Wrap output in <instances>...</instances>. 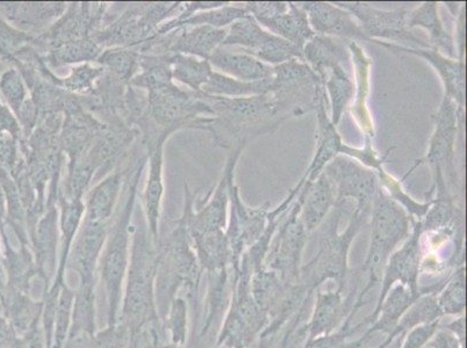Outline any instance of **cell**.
<instances>
[{"mask_svg": "<svg viewBox=\"0 0 467 348\" xmlns=\"http://www.w3.org/2000/svg\"><path fill=\"white\" fill-rule=\"evenodd\" d=\"M108 235L105 223H92L85 220L82 232L76 241L72 261L75 269L82 275L85 283H90L98 257L103 250Z\"/></svg>", "mask_w": 467, "mask_h": 348, "instance_id": "484cf974", "label": "cell"}, {"mask_svg": "<svg viewBox=\"0 0 467 348\" xmlns=\"http://www.w3.org/2000/svg\"><path fill=\"white\" fill-rule=\"evenodd\" d=\"M146 240L137 236L135 241L133 267L130 271L129 292H127L125 313L131 324L143 321L150 309L151 258L146 248Z\"/></svg>", "mask_w": 467, "mask_h": 348, "instance_id": "e0dca14e", "label": "cell"}, {"mask_svg": "<svg viewBox=\"0 0 467 348\" xmlns=\"http://www.w3.org/2000/svg\"><path fill=\"white\" fill-rule=\"evenodd\" d=\"M202 92L210 96L227 97L262 96L271 92V78L247 83L213 71L211 78L203 85Z\"/></svg>", "mask_w": 467, "mask_h": 348, "instance_id": "d6a6232c", "label": "cell"}, {"mask_svg": "<svg viewBox=\"0 0 467 348\" xmlns=\"http://www.w3.org/2000/svg\"><path fill=\"white\" fill-rule=\"evenodd\" d=\"M351 335H354L351 333V325L342 324L341 328L333 333L306 342L303 348H363L368 343L363 337L358 341L349 342L348 339Z\"/></svg>", "mask_w": 467, "mask_h": 348, "instance_id": "ee69618b", "label": "cell"}, {"mask_svg": "<svg viewBox=\"0 0 467 348\" xmlns=\"http://www.w3.org/2000/svg\"><path fill=\"white\" fill-rule=\"evenodd\" d=\"M411 227L413 228H411L409 239L403 241L400 249L390 254L388 264L385 266L375 310L380 307L390 288L396 286L397 283L405 284L416 294L434 292L431 286L424 288L419 286L420 271H421L422 266L421 237L423 232L420 220L413 219Z\"/></svg>", "mask_w": 467, "mask_h": 348, "instance_id": "30bf717a", "label": "cell"}, {"mask_svg": "<svg viewBox=\"0 0 467 348\" xmlns=\"http://www.w3.org/2000/svg\"><path fill=\"white\" fill-rule=\"evenodd\" d=\"M348 49L352 55L356 72V97L355 105L352 107L355 120L358 122L360 130L363 131L365 138H375V125H373L370 110L368 108V97L370 93V67L371 58L364 52L358 42H347Z\"/></svg>", "mask_w": 467, "mask_h": 348, "instance_id": "ffe728a7", "label": "cell"}, {"mask_svg": "<svg viewBox=\"0 0 467 348\" xmlns=\"http://www.w3.org/2000/svg\"><path fill=\"white\" fill-rule=\"evenodd\" d=\"M337 190L335 205H343L348 198L354 199L356 207L372 210V201L381 189L376 171L363 167L348 156H337L324 169Z\"/></svg>", "mask_w": 467, "mask_h": 348, "instance_id": "9c48e42d", "label": "cell"}, {"mask_svg": "<svg viewBox=\"0 0 467 348\" xmlns=\"http://www.w3.org/2000/svg\"><path fill=\"white\" fill-rule=\"evenodd\" d=\"M462 121H464V113L458 109L457 105L450 97L444 96L435 116V130L429 144L428 154L415 164L410 172L424 161L431 165L432 173L436 171L443 173L448 188L457 186L454 146H456L458 127L462 126ZM410 172L407 173V176H410Z\"/></svg>", "mask_w": 467, "mask_h": 348, "instance_id": "ba28073f", "label": "cell"}, {"mask_svg": "<svg viewBox=\"0 0 467 348\" xmlns=\"http://www.w3.org/2000/svg\"><path fill=\"white\" fill-rule=\"evenodd\" d=\"M201 96L213 117H203L199 129L210 131L221 148H234L258 136L275 133L286 121L280 116L271 93L227 97L201 92Z\"/></svg>", "mask_w": 467, "mask_h": 348, "instance_id": "6da1fadb", "label": "cell"}, {"mask_svg": "<svg viewBox=\"0 0 467 348\" xmlns=\"http://www.w3.org/2000/svg\"><path fill=\"white\" fill-rule=\"evenodd\" d=\"M245 142L237 144L233 148L232 154L229 155L226 168L223 169V178L219 185L214 189L213 197L207 205L202 208L197 214L186 216V222H189V228L192 233L210 232L223 230L227 223V207L231 200V188L235 177V168L242 151L245 147Z\"/></svg>", "mask_w": 467, "mask_h": 348, "instance_id": "7c38bea8", "label": "cell"}, {"mask_svg": "<svg viewBox=\"0 0 467 348\" xmlns=\"http://www.w3.org/2000/svg\"><path fill=\"white\" fill-rule=\"evenodd\" d=\"M389 152L385 156H379L375 148H373L372 138H365L364 148H352L347 146V144H343L341 148V154L358 160L363 167L371 169L376 172L384 168V161L386 157L389 156Z\"/></svg>", "mask_w": 467, "mask_h": 348, "instance_id": "f6af8a7d", "label": "cell"}, {"mask_svg": "<svg viewBox=\"0 0 467 348\" xmlns=\"http://www.w3.org/2000/svg\"><path fill=\"white\" fill-rule=\"evenodd\" d=\"M169 348H172V347H169Z\"/></svg>", "mask_w": 467, "mask_h": 348, "instance_id": "11a10c76", "label": "cell"}, {"mask_svg": "<svg viewBox=\"0 0 467 348\" xmlns=\"http://www.w3.org/2000/svg\"><path fill=\"white\" fill-rule=\"evenodd\" d=\"M3 91L5 93L8 101L14 106V108L19 110L23 105L26 91H25L24 84L21 82L18 72L12 70L3 78Z\"/></svg>", "mask_w": 467, "mask_h": 348, "instance_id": "7dc6e473", "label": "cell"}, {"mask_svg": "<svg viewBox=\"0 0 467 348\" xmlns=\"http://www.w3.org/2000/svg\"><path fill=\"white\" fill-rule=\"evenodd\" d=\"M127 331L110 328L98 335L92 348H127Z\"/></svg>", "mask_w": 467, "mask_h": 348, "instance_id": "681fc988", "label": "cell"}, {"mask_svg": "<svg viewBox=\"0 0 467 348\" xmlns=\"http://www.w3.org/2000/svg\"><path fill=\"white\" fill-rule=\"evenodd\" d=\"M208 62L216 69L223 71V75L241 82H261L270 79L274 75V67L265 65L248 54L231 53L221 46L212 54Z\"/></svg>", "mask_w": 467, "mask_h": 348, "instance_id": "44dd1931", "label": "cell"}, {"mask_svg": "<svg viewBox=\"0 0 467 348\" xmlns=\"http://www.w3.org/2000/svg\"><path fill=\"white\" fill-rule=\"evenodd\" d=\"M359 282L352 283V291L344 297L346 290L337 288L334 292H317L316 305L311 320L306 322L305 329L307 341H313L321 335L335 333L347 318H350L352 308L358 296Z\"/></svg>", "mask_w": 467, "mask_h": 348, "instance_id": "4fadbf2b", "label": "cell"}, {"mask_svg": "<svg viewBox=\"0 0 467 348\" xmlns=\"http://www.w3.org/2000/svg\"><path fill=\"white\" fill-rule=\"evenodd\" d=\"M270 93L286 120L316 110L318 101L327 96L325 83L298 58L274 67Z\"/></svg>", "mask_w": 467, "mask_h": 348, "instance_id": "277c9868", "label": "cell"}, {"mask_svg": "<svg viewBox=\"0 0 467 348\" xmlns=\"http://www.w3.org/2000/svg\"><path fill=\"white\" fill-rule=\"evenodd\" d=\"M247 15H249V14L244 6L231 5V3H229L228 5L215 8V10L199 12V14L190 16L189 19L182 21L180 24L173 25V26L164 29L162 32L157 33V36H162V34L189 26H211L223 29V27L236 23L237 20L244 19Z\"/></svg>", "mask_w": 467, "mask_h": 348, "instance_id": "d590c367", "label": "cell"}, {"mask_svg": "<svg viewBox=\"0 0 467 348\" xmlns=\"http://www.w3.org/2000/svg\"><path fill=\"white\" fill-rule=\"evenodd\" d=\"M349 49L347 45L335 37L326 36H314L305 45L303 56L306 65L316 72L322 82L326 83L329 71L333 67L342 66L344 61L349 59Z\"/></svg>", "mask_w": 467, "mask_h": 348, "instance_id": "7402d4cb", "label": "cell"}, {"mask_svg": "<svg viewBox=\"0 0 467 348\" xmlns=\"http://www.w3.org/2000/svg\"><path fill=\"white\" fill-rule=\"evenodd\" d=\"M441 328V321L431 322V324L418 326L405 335L401 348H422L431 341L432 335Z\"/></svg>", "mask_w": 467, "mask_h": 348, "instance_id": "c3c4849f", "label": "cell"}, {"mask_svg": "<svg viewBox=\"0 0 467 348\" xmlns=\"http://www.w3.org/2000/svg\"><path fill=\"white\" fill-rule=\"evenodd\" d=\"M59 202H61L62 208L61 228L63 232V252L58 278L62 279L67 253H69L70 245L72 241H74L75 232L78 231L80 220H82L85 206L80 199L67 200L65 197H61L59 198Z\"/></svg>", "mask_w": 467, "mask_h": 348, "instance_id": "74e56055", "label": "cell"}, {"mask_svg": "<svg viewBox=\"0 0 467 348\" xmlns=\"http://www.w3.org/2000/svg\"><path fill=\"white\" fill-rule=\"evenodd\" d=\"M343 10L349 12L352 16L359 21V26L363 29L368 39H386L398 42V46L411 49H431L426 44L411 33L409 27L410 11L405 7L396 8L392 11L379 10L367 3H334Z\"/></svg>", "mask_w": 467, "mask_h": 348, "instance_id": "52a82bcc", "label": "cell"}, {"mask_svg": "<svg viewBox=\"0 0 467 348\" xmlns=\"http://www.w3.org/2000/svg\"><path fill=\"white\" fill-rule=\"evenodd\" d=\"M429 348H462L460 342L448 330L439 329L432 335L431 341L428 342Z\"/></svg>", "mask_w": 467, "mask_h": 348, "instance_id": "816d5d0a", "label": "cell"}, {"mask_svg": "<svg viewBox=\"0 0 467 348\" xmlns=\"http://www.w3.org/2000/svg\"><path fill=\"white\" fill-rule=\"evenodd\" d=\"M172 333L175 342H184L185 333V305L182 301H176L175 308L172 310L171 316Z\"/></svg>", "mask_w": 467, "mask_h": 348, "instance_id": "f907efd6", "label": "cell"}, {"mask_svg": "<svg viewBox=\"0 0 467 348\" xmlns=\"http://www.w3.org/2000/svg\"><path fill=\"white\" fill-rule=\"evenodd\" d=\"M74 292L63 288L57 297V310H55V348H61L66 341L67 328H69L72 304H74Z\"/></svg>", "mask_w": 467, "mask_h": 348, "instance_id": "7bdbcfd3", "label": "cell"}, {"mask_svg": "<svg viewBox=\"0 0 467 348\" xmlns=\"http://www.w3.org/2000/svg\"><path fill=\"white\" fill-rule=\"evenodd\" d=\"M377 174L378 178H379L381 188L410 214L411 219L421 220L426 216L429 208L431 206V200L423 203L415 201L402 189L401 182L386 172L384 168L377 171Z\"/></svg>", "mask_w": 467, "mask_h": 348, "instance_id": "ab89813d", "label": "cell"}, {"mask_svg": "<svg viewBox=\"0 0 467 348\" xmlns=\"http://www.w3.org/2000/svg\"><path fill=\"white\" fill-rule=\"evenodd\" d=\"M300 211L301 201L296 199L290 213L275 233L265 261V269L275 271L284 282L290 284L300 283L301 259L308 240Z\"/></svg>", "mask_w": 467, "mask_h": 348, "instance_id": "5b68a950", "label": "cell"}, {"mask_svg": "<svg viewBox=\"0 0 467 348\" xmlns=\"http://www.w3.org/2000/svg\"><path fill=\"white\" fill-rule=\"evenodd\" d=\"M342 214L343 205H335L333 213L330 214L321 232L320 245L316 257L307 264L301 266L300 282L313 294L321 284L329 280L337 282V288L347 290L349 277L348 254L352 241L370 220L371 210L356 207L346 231L339 233L338 224Z\"/></svg>", "mask_w": 467, "mask_h": 348, "instance_id": "7a4b0ae2", "label": "cell"}, {"mask_svg": "<svg viewBox=\"0 0 467 348\" xmlns=\"http://www.w3.org/2000/svg\"><path fill=\"white\" fill-rule=\"evenodd\" d=\"M409 27H422L429 33L432 49L441 50L449 58H457L452 36L444 28L439 14V3L426 2L409 15Z\"/></svg>", "mask_w": 467, "mask_h": 348, "instance_id": "4316f807", "label": "cell"}, {"mask_svg": "<svg viewBox=\"0 0 467 348\" xmlns=\"http://www.w3.org/2000/svg\"><path fill=\"white\" fill-rule=\"evenodd\" d=\"M140 54L127 48H112L105 50L97 62L103 66L104 69H109L121 82L131 79L134 72L140 67Z\"/></svg>", "mask_w": 467, "mask_h": 348, "instance_id": "f35d334b", "label": "cell"}, {"mask_svg": "<svg viewBox=\"0 0 467 348\" xmlns=\"http://www.w3.org/2000/svg\"><path fill=\"white\" fill-rule=\"evenodd\" d=\"M325 88L328 92L330 100V120L335 126H337L341 121L343 113L346 112L348 105L354 97V83L348 76L346 69L342 66H337L329 71Z\"/></svg>", "mask_w": 467, "mask_h": 348, "instance_id": "e575fe53", "label": "cell"}, {"mask_svg": "<svg viewBox=\"0 0 467 348\" xmlns=\"http://www.w3.org/2000/svg\"><path fill=\"white\" fill-rule=\"evenodd\" d=\"M231 223L226 232L231 245L234 270H240L242 254L256 243L267 226L270 203L260 208H249L241 200L239 188L233 182L231 188Z\"/></svg>", "mask_w": 467, "mask_h": 348, "instance_id": "8fae6325", "label": "cell"}, {"mask_svg": "<svg viewBox=\"0 0 467 348\" xmlns=\"http://www.w3.org/2000/svg\"><path fill=\"white\" fill-rule=\"evenodd\" d=\"M441 317H443V312H441L439 302H437V294L428 292V294L420 296L403 313L396 330L389 337H392L394 341L399 337L403 338L410 331L418 328V326L441 321Z\"/></svg>", "mask_w": 467, "mask_h": 348, "instance_id": "f546056e", "label": "cell"}, {"mask_svg": "<svg viewBox=\"0 0 467 348\" xmlns=\"http://www.w3.org/2000/svg\"><path fill=\"white\" fill-rule=\"evenodd\" d=\"M104 70L103 67H93L90 65H84L72 69L71 75L66 79H58L52 76V80L61 88H67L72 92H83L92 90L93 83L98 77L103 76Z\"/></svg>", "mask_w": 467, "mask_h": 348, "instance_id": "b9f144b4", "label": "cell"}, {"mask_svg": "<svg viewBox=\"0 0 467 348\" xmlns=\"http://www.w3.org/2000/svg\"><path fill=\"white\" fill-rule=\"evenodd\" d=\"M445 330H448L449 333H451L454 337L457 338V341L460 342L462 348H466V317L465 315H462L457 320L449 322V324L444 326Z\"/></svg>", "mask_w": 467, "mask_h": 348, "instance_id": "f5cc1de1", "label": "cell"}, {"mask_svg": "<svg viewBox=\"0 0 467 348\" xmlns=\"http://www.w3.org/2000/svg\"><path fill=\"white\" fill-rule=\"evenodd\" d=\"M244 6L256 21L273 19L288 11V3L286 2H247L244 4Z\"/></svg>", "mask_w": 467, "mask_h": 348, "instance_id": "bcb514c9", "label": "cell"}, {"mask_svg": "<svg viewBox=\"0 0 467 348\" xmlns=\"http://www.w3.org/2000/svg\"><path fill=\"white\" fill-rule=\"evenodd\" d=\"M146 159L141 161L138 171L135 172L133 180H131L129 199H127L125 210H122L114 228L113 235L110 237L108 246L103 253L101 261V275H103L106 288H108L110 305V315L112 322L116 316L120 299V291L122 279H124L127 262H129V243H130V222L131 211H133L135 195H137L140 178L143 171Z\"/></svg>", "mask_w": 467, "mask_h": 348, "instance_id": "8992f818", "label": "cell"}, {"mask_svg": "<svg viewBox=\"0 0 467 348\" xmlns=\"http://www.w3.org/2000/svg\"><path fill=\"white\" fill-rule=\"evenodd\" d=\"M301 201L300 219L307 232L316 230L324 222L337 202V190L324 172L312 184L304 185L298 197Z\"/></svg>", "mask_w": 467, "mask_h": 348, "instance_id": "d6986e66", "label": "cell"}, {"mask_svg": "<svg viewBox=\"0 0 467 348\" xmlns=\"http://www.w3.org/2000/svg\"><path fill=\"white\" fill-rule=\"evenodd\" d=\"M298 5L307 14L309 25L317 36L338 37L347 42L367 41L370 39L349 12L326 2H303Z\"/></svg>", "mask_w": 467, "mask_h": 348, "instance_id": "2e32d148", "label": "cell"}, {"mask_svg": "<svg viewBox=\"0 0 467 348\" xmlns=\"http://www.w3.org/2000/svg\"><path fill=\"white\" fill-rule=\"evenodd\" d=\"M171 130L164 131L159 138L156 139L154 147L150 150V177H148L146 189H144L143 200L144 210L148 223H150V231L154 240L157 237V223H159L161 202H162L164 185H163V147L165 139Z\"/></svg>", "mask_w": 467, "mask_h": 348, "instance_id": "603a6c76", "label": "cell"}, {"mask_svg": "<svg viewBox=\"0 0 467 348\" xmlns=\"http://www.w3.org/2000/svg\"><path fill=\"white\" fill-rule=\"evenodd\" d=\"M57 211L55 208L39 222L36 229L37 261L41 267L52 262L57 250Z\"/></svg>", "mask_w": 467, "mask_h": 348, "instance_id": "60d3db41", "label": "cell"}, {"mask_svg": "<svg viewBox=\"0 0 467 348\" xmlns=\"http://www.w3.org/2000/svg\"><path fill=\"white\" fill-rule=\"evenodd\" d=\"M257 23L269 29L274 36L290 42L301 52L305 45L316 36L309 25L307 14L298 4L292 2L288 3L286 14L275 16L273 19L257 21Z\"/></svg>", "mask_w": 467, "mask_h": 348, "instance_id": "cb8c5ba5", "label": "cell"}, {"mask_svg": "<svg viewBox=\"0 0 467 348\" xmlns=\"http://www.w3.org/2000/svg\"><path fill=\"white\" fill-rule=\"evenodd\" d=\"M227 33L224 29L211 26H197L181 33L180 36L175 33L169 52L198 56L208 61L212 54L223 46Z\"/></svg>", "mask_w": 467, "mask_h": 348, "instance_id": "d4e9b609", "label": "cell"}, {"mask_svg": "<svg viewBox=\"0 0 467 348\" xmlns=\"http://www.w3.org/2000/svg\"><path fill=\"white\" fill-rule=\"evenodd\" d=\"M172 78L188 85L191 90L202 92L203 85L211 78L213 70L206 59H198L189 55H169Z\"/></svg>", "mask_w": 467, "mask_h": 348, "instance_id": "1f68e13d", "label": "cell"}, {"mask_svg": "<svg viewBox=\"0 0 467 348\" xmlns=\"http://www.w3.org/2000/svg\"><path fill=\"white\" fill-rule=\"evenodd\" d=\"M317 148L314 154L311 164L301 178L299 184L295 189L290 190L286 202L291 205L296 201L298 197L301 188L304 185L312 184L313 181L317 179V177L324 172L327 165L331 160L341 154L343 146L341 136L337 133V126L331 122L328 114H327V96L322 97L317 106Z\"/></svg>", "mask_w": 467, "mask_h": 348, "instance_id": "5bb4252c", "label": "cell"}, {"mask_svg": "<svg viewBox=\"0 0 467 348\" xmlns=\"http://www.w3.org/2000/svg\"><path fill=\"white\" fill-rule=\"evenodd\" d=\"M372 44L383 46L393 53H406L427 59L435 67L444 85V96L450 97L462 113H465V59H453L444 56L436 49H411L380 40H372Z\"/></svg>", "mask_w": 467, "mask_h": 348, "instance_id": "9a60e30c", "label": "cell"}, {"mask_svg": "<svg viewBox=\"0 0 467 348\" xmlns=\"http://www.w3.org/2000/svg\"><path fill=\"white\" fill-rule=\"evenodd\" d=\"M122 181V172L117 171L109 174L103 181L93 188L88 194L87 207V216L85 220L92 223H105L112 216L114 206L120 194Z\"/></svg>", "mask_w": 467, "mask_h": 348, "instance_id": "83f0119b", "label": "cell"}, {"mask_svg": "<svg viewBox=\"0 0 467 348\" xmlns=\"http://www.w3.org/2000/svg\"><path fill=\"white\" fill-rule=\"evenodd\" d=\"M192 237L203 269L223 271L229 262L232 264L233 254L226 232L216 230L192 233Z\"/></svg>", "mask_w": 467, "mask_h": 348, "instance_id": "f1b7e54d", "label": "cell"}, {"mask_svg": "<svg viewBox=\"0 0 467 348\" xmlns=\"http://www.w3.org/2000/svg\"><path fill=\"white\" fill-rule=\"evenodd\" d=\"M393 342L394 339L392 337H388L383 343H380V345H378L376 348H388Z\"/></svg>", "mask_w": 467, "mask_h": 348, "instance_id": "db71d44e", "label": "cell"}, {"mask_svg": "<svg viewBox=\"0 0 467 348\" xmlns=\"http://www.w3.org/2000/svg\"><path fill=\"white\" fill-rule=\"evenodd\" d=\"M443 316L445 315H464L466 312V270L465 262L454 267L451 274L437 294Z\"/></svg>", "mask_w": 467, "mask_h": 348, "instance_id": "836d02e7", "label": "cell"}, {"mask_svg": "<svg viewBox=\"0 0 467 348\" xmlns=\"http://www.w3.org/2000/svg\"><path fill=\"white\" fill-rule=\"evenodd\" d=\"M371 241L367 259H365L362 274L367 275V283L358 292L352 308V315L368 303V294L380 283L386 264L397 246L409 239L411 220L410 214L389 197L385 189L378 190L372 201L371 210Z\"/></svg>", "mask_w": 467, "mask_h": 348, "instance_id": "3957f363", "label": "cell"}, {"mask_svg": "<svg viewBox=\"0 0 467 348\" xmlns=\"http://www.w3.org/2000/svg\"><path fill=\"white\" fill-rule=\"evenodd\" d=\"M99 46L90 37L79 39L50 48L46 62L52 67L70 65V63L91 62L99 57Z\"/></svg>", "mask_w": 467, "mask_h": 348, "instance_id": "8d00e7d4", "label": "cell"}, {"mask_svg": "<svg viewBox=\"0 0 467 348\" xmlns=\"http://www.w3.org/2000/svg\"><path fill=\"white\" fill-rule=\"evenodd\" d=\"M273 37L274 34L263 29L261 25L249 15L232 25L231 31L227 33L226 39L221 46H240L242 52L253 56Z\"/></svg>", "mask_w": 467, "mask_h": 348, "instance_id": "4dcf8cb0", "label": "cell"}, {"mask_svg": "<svg viewBox=\"0 0 467 348\" xmlns=\"http://www.w3.org/2000/svg\"><path fill=\"white\" fill-rule=\"evenodd\" d=\"M421 295L423 294H416L401 283H397L396 286L390 288L380 307L362 321L365 328L368 326L362 335L365 341L370 342L376 333L388 334V337L392 334L403 313Z\"/></svg>", "mask_w": 467, "mask_h": 348, "instance_id": "ac0fdd59", "label": "cell"}]
</instances>
